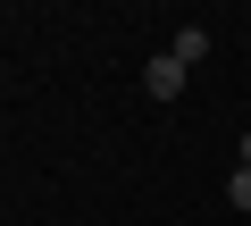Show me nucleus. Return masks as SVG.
<instances>
[{
	"instance_id": "1",
	"label": "nucleus",
	"mask_w": 251,
	"mask_h": 226,
	"mask_svg": "<svg viewBox=\"0 0 251 226\" xmlns=\"http://www.w3.org/2000/svg\"><path fill=\"white\" fill-rule=\"evenodd\" d=\"M184 75H193V67H176V59L159 50V59L143 67V92H151V100H176V92H184Z\"/></svg>"
},
{
	"instance_id": "2",
	"label": "nucleus",
	"mask_w": 251,
	"mask_h": 226,
	"mask_svg": "<svg viewBox=\"0 0 251 226\" xmlns=\"http://www.w3.org/2000/svg\"><path fill=\"white\" fill-rule=\"evenodd\" d=\"M168 59H176V67H201V59H209V25H176Z\"/></svg>"
},
{
	"instance_id": "3",
	"label": "nucleus",
	"mask_w": 251,
	"mask_h": 226,
	"mask_svg": "<svg viewBox=\"0 0 251 226\" xmlns=\"http://www.w3.org/2000/svg\"><path fill=\"white\" fill-rule=\"evenodd\" d=\"M226 201H234V209H251V168H234V176H226Z\"/></svg>"
},
{
	"instance_id": "4",
	"label": "nucleus",
	"mask_w": 251,
	"mask_h": 226,
	"mask_svg": "<svg viewBox=\"0 0 251 226\" xmlns=\"http://www.w3.org/2000/svg\"><path fill=\"white\" fill-rule=\"evenodd\" d=\"M234 168H251V134H243V151H234Z\"/></svg>"
}]
</instances>
